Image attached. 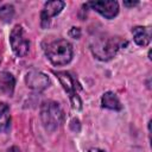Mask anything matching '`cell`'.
<instances>
[{
    "mask_svg": "<svg viewBox=\"0 0 152 152\" xmlns=\"http://www.w3.org/2000/svg\"><path fill=\"white\" fill-rule=\"evenodd\" d=\"M55 75L58 77L64 90L68 93L69 99H70L71 104H72V108L80 110L82 108V101H81L80 96L77 95V90L81 89V87L77 84L75 78L66 71H58V72H55Z\"/></svg>",
    "mask_w": 152,
    "mask_h": 152,
    "instance_id": "4",
    "label": "cell"
},
{
    "mask_svg": "<svg viewBox=\"0 0 152 152\" xmlns=\"http://www.w3.org/2000/svg\"><path fill=\"white\" fill-rule=\"evenodd\" d=\"M14 17V7L12 5H4L0 7V20L4 23H10Z\"/></svg>",
    "mask_w": 152,
    "mask_h": 152,
    "instance_id": "13",
    "label": "cell"
},
{
    "mask_svg": "<svg viewBox=\"0 0 152 152\" xmlns=\"http://www.w3.org/2000/svg\"><path fill=\"white\" fill-rule=\"evenodd\" d=\"M10 42H11L13 52L18 57H23L28 52L30 43H28V40L25 36V32L20 25H15L12 28L11 34H10Z\"/></svg>",
    "mask_w": 152,
    "mask_h": 152,
    "instance_id": "5",
    "label": "cell"
},
{
    "mask_svg": "<svg viewBox=\"0 0 152 152\" xmlns=\"http://www.w3.org/2000/svg\"><path fill=\"white\" fill-rule=\"evenodd\" d=\"M84 7H91L107 19H112L119 13V4L116 1H90Z\"/></svg>",
    "mask_w": 152,
    "mask_h": 152,
    "instance_id": "6",
    "label": "cell"
},
{
    "mask_svg": "<svg viewBox=\"0 0 152 152\" xmlns=\"http://www.w3.org/2000/svg\"><path fill=\"white\" fill-rule=\"evenodd\" d=\"M64 118L63 110L57 102L46 101L42 104L40 108V119L46 131L53 132L62 124Z\"/></svg>",
    "mask_w": 152,
    "mask_h": 152,
    "instance_id": "2",
    "label": "cell"
},
{
    "mask_svg": "<svg viewBox=\"0 0 152 152\" xmlns=\"http://www.w3.org/2000/svg\"><path fill=\"white\" fill-rule=\"evenodd\" d=\"M101 104L103 108L112 109V110H121L122 109V104H121L120 100L112 91H107L103 94V96L101 99Z\"/></svg>",
    "mask_w": 152,
    "mask_h": 152,
    "instance_id": "10",
    "label": "cell"
},
{
    "mask_svg": "<svg viewBox=\"0 0 152 152\" xmlns=\"http://www.w3.org/2000/svg\"><path fill=\"white\" fill-rule=\"evenodd\" d=\"M25 82H26V86L30 89L40 91V90H44L45 88L49 87L50 80H49V77L44 72L33 70V71H30V72L26 74Z\"/></svg>",
    "mask_w": 152,
    "mask_h": 152,
    "instance_id": "7",
    "label": "cell"
},
{
    "mask_svg": "<svg viewBox=\"0 0 152 152\" xmlns=\"http://www.w3.org/2000/svg\"><path fill=\"white\" fill-rule=\"evenodd\" d=\"M45 55L53 65H65L72 58V46L65 39H56L48 43Z\"/></svg>",
    "mask_w": 152,
    "mask_h": 152,
    "instance_id": "1",
    "label": "cell"
},
{
    "mask_svg": "<svg viewBox=\"0 0 152 152\" xmlns=\"http://www.w3.org/2000/svg\"><path fill=\"white\" fill-rule=\"evenodd\" d=\"M122 46V42L119 38L108 37V38H100L91 45V51L94 56L101 61L112 59L119 49Z\"/></svg>",
    "mask_w": 152,
    "mask_h": 152,
    "instance_id": "3",
    "label": "cell"
},
{
    "mask_svg": "<svg viewBox=\"0 0 152 152\" xmlns=\"http://www.w3.org/2000/svg\"><path fill=\"white\" fill-rule=\"evenodd\" d=\"M64 7V2L63 1H59V0H56V1H49L44 5V8L42 11V14H40V19H42V27L45 28L49 26L50 24V20L52 17L57 15L58 13H61V11L63 10Z\"/></svg>",
    "mask_w": 152,
    "mask_h": 152,
    "instance_id": "8",
    "label": "cell"
},
{
    "mask_svg": "<svg viewBox=\"0 0 152 152\" xmlns=\"http://www.w3.org/2000/svg\"><path fill=\"white\" fill-rule=\"evenodd\" d=\"M15 86V80L12 74L10 72H2L0 75V91L6 95H12Z\"/></svg>",
    "mask_w": 152,
    "mask_h": 152,
    "instance_id": "11",
    "label": "cell"
},
{
    "mask_svg": "<svg viewBox=\"0 0 152 152\" xmlns=\"http://www.w3.org/2000/svg\"><path fill=\"white\" fill-rule=\"evenodd\" d=\"M11 116H10V107L5 102H0V131L6 132L10 128Z\"/></svg>",
    "mask_w": 152,
    "mask_h": 152,
    "instance_id": "12",
    "label": "cell"
},
{
    "mask_svg": "<svg viewBox=\"0 0 152 152\" xmlns=\"http://www.w3.org/2000/svg\"><path fill=\"white\" fill-rule=\"evenodd\" d=\"M69 34L72 37V38H80L81 37V30L78 27H72L69 32Z\"/></svg>",
    "mask_w": 152,
    "mask_h": 152,
    "instance_id": "15",
    "label": "cell"
},
{
    "mask_svg": "<svg viewBox=\"0 0 152 152\" xmlns=\"http://www.w3.org/2000/svg\"><path fill=\"white\" fill-rule=\"evenodd\" d=\"M88 152H104L103 150H100V148H90Z\"/></svg>",
    "mask_w": 152,
    "mask_h": 152,
    "instance_id": "17",
    "label": "cell"
},
{
    "mask_svg": "<svg viewBox=\"0 0 152 152\" xmlns=\"http://www.w3.org/2000/svg\"><path fill=\"white\" fill-rule=\"evenodd\" d=\"M124 5L125 6H135V5H138V1H125L124 2Z\"/></svg>",
    "mask_w": 152,
    "mask_h": 152,
    "instance_id": "16",
    "label": "cell"
},
{
    "mask_svg": "<svg viewBox=\"0 0 152 152\" xmlns=\"http://www.w3.org/2000/svg\"><path fill=\"white\" fill-rule=\"evenodd\" d=\"M70 129L74 132H80L81 129V124L78 121V119H72L70 121Z\"/></svg>",
    "mask_w": 152,
    "mask_h": 152,
    "instance_id": "14",
    "label": "cell"
},
{
    "mask_svg": "<svg viewBox=\"0 0 152 152\" xmlns=\"http://www.w3.org/2000/svg\"><path fill=\"white\" fill-rule=\"evenodd\" d=\"M134 42L140 46H146L151 42V28L144 26H135L132 28Z\"/></svg>",
    "mask_w": 152,
    "mask_h": 152,
    "instance_id": "9",
    "label": "cell"
}]
</instances>
